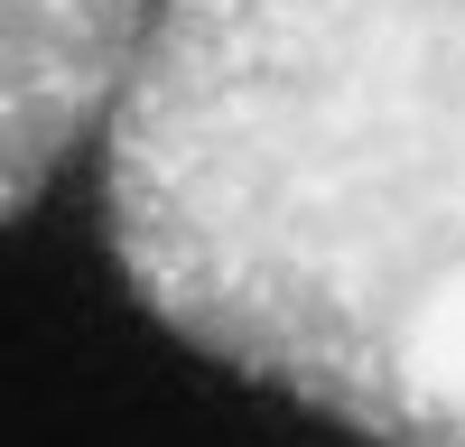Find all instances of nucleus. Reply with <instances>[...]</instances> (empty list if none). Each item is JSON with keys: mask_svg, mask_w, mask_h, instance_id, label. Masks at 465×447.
Segmentation results:
<instances>
[{"mask_svg": "<svg viewBox=\"0 0 465 447\" xmlns=\"http://www.w3.org/2000/svg\"><path fill=\"white\" fill-rule=\"evenodd\" d=\"M103 233L205 363L363 447H465V0H168Z\"/></svg>", "mask_w": 465, "mask_h": 447, "instance_id": "obj_1", "label": "nucleus"}, {"mask_svg": "<svg viewBox=\"0 0 465 447\" xmlns=\"http://www.w3.org/2000/svg\"><path fill=\"white\" fill-rule=\"evenodd\" d=\"M168 0H0V224H19L122 94Z\"/></svg>", "mask_w": 465, "mask_h": 447, "instance_id": "obj_2", "label": "nucleus"}]
</instances>
